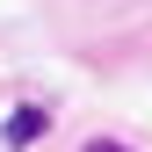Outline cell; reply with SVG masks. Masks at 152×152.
Segmentation results:
<instances>
[{
  "instance_id": "obj_1",
  "label": "cell",
  "mask_w": 152,
  "mask_h": 152,
  "mask_svg": "<svg viewBox=\"0 0 152 152\" xmlns=\"http://www.w3.org/2000/svg\"><path fill=\"white\" fill-rule=\"evenodd\" d=\"M44 109H36V102H22V109H15V116L7 123H0V138H7V152H22V145H36V138H44Z\"/></svg>"
},
{
  "instance_id": "obj_2",
  "label": "cell",
  "mask_w": 152,
  "mask_h": 152,
  "mask_svg": "<svg viewBox=\"0 0 152 152\" xmlns=\"http://www.w3.org/2000/svg\"><path fill=\"white\" fill-rule=\"evenodd\" d=\"M87 152H130V145H116V138H94V145H87Z\"/></svg>"
}]
</instances>
